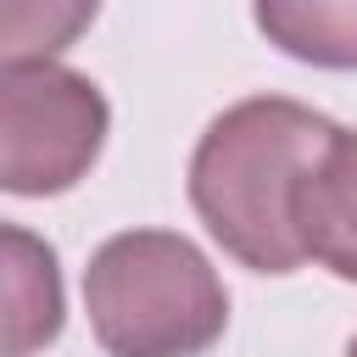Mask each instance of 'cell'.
<instances>
[{"label":"cell","instance_id":"2","mask_svg":"<svg viewBox=\"0 0 357 357\" xmlns=\"http://www.w3.org/2000/svg\"><path fill=\"white\" fill-rule=\"evenodd\" d=\"M89 335L106 357H201L229 329V290L173 229H123L84 268Z\"/></svg>","mask_w":357,"mask_h":357},{"label":"cell","instance_id":"4","mask_svg":"<svg viewBox=\"0 0 357 357\" xmlns=\"http://www.w3.org/2000/svg\"><path fill=\"white\" fill-rule=\"evenodd\" d=\"M301 251L335 279L357 284V128H335L296 190Z\"/></svg>","mask_w":357,"mask_h":357},{"label":"cell","instance_id":"5","mask_svg":"<svg viewBox=\"0 0 357 357\" xmlns=\"http://www.w3.org/2000/svg\"><path fill=\"white\" fill-rule=\"evenodd\" d=\"M6 251V357H33L61 335V268L56 251L22 223L0 229Z\"/></svg>","mask_w":357,"mask_h":357},{"label":"cell","instance_id":"7","mask_svg":"<svg viewBox=\"0 0 357 357\" xmlns=\"http://www.w3.org/2000/svg\"><path fill=\"white\" fill-rule=\"evenodd\" d=\"M100 0H0V61H56Z\"/></svg>","mask_w":357,"mask_h":357},{"label":"cell","instance_id":"1","mask_svg":"<svg viewBox=\"0 0 357 357\" xmlns=\"http://www.w3.org/2000/svg\"><path fill=\"white\" fill-rule=\"evenodd\" d=\"M335 123L284 95L234 100L206 123L190 156V206L206 234L251 273H296L307 262L296 190L324 156Z\"/></svg>","mask_w":357,"mask_h":357},{"label":"cell","instance_id":"6","mask_svg":"<svg viewBox=\"0 0 357 357\" xmlns=\"http://www.w3.org/2000/svg\"><path fill=\"white\" fill-rule=\"evenodd\" d=\"M251 17L290 61L357 73V0H251Z\"/></svg>","mask_w":357,"mask_h":357},{"label":"cell","instance_id":"8","mask_svg":"<svg viewBox=\"0 0 357 357\" xmlns=\"http://www.w3.org/2000/svg\"><path fill=\"white\" fill-rule=\"evenodd\" d=\"M346 357H357V335H351V346H346Z\"/></svg>","mask_w":357,"mask_h":357},{"label":"cell","instance_id":"3","mask_svg":"<svg viewBox=\"0 0 357 357\" xmlns=\"http://www.w3.org/2000/svg\"><path fill=\"white\" fill-rule=\"evenodd\" d=\"M112 128V106L89 73L61 61H0V190L45 201L73 190Z\"/></svg>","mask_w":357,"mask_h":357}]
</instances>
